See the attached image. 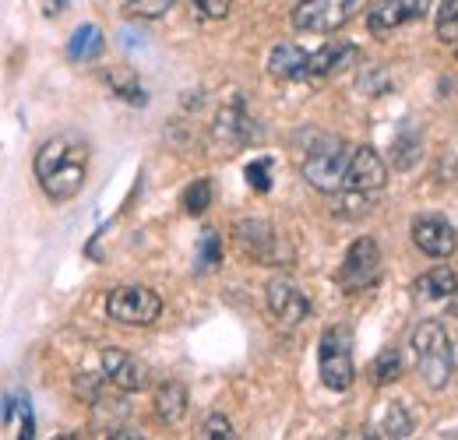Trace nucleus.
<instances>
[{
	"label": "nucleus",
	"instance_id": "f257e3e1",
	"mask_svg": "<svg viewBox=\"0 0 458 440\" xmlns=\"http://www.w3.org/2000/svg\"><path fill=\"white\" fill-rule=\"evenodd\" d=\"M36 180L50 201H71L81 194L85 176H89V141L78 131H60L47 138L32 159Z\"/></svg>",
	"mask_w": 458,
	"mask_h": 440
},
{
	"label": "nucleus",
	"instance_id": "f03ea898",
	"mask_svg": "<svg viewBox=\"0 0 458 440\" xmlns=\"http://www.w3.org/2000/svg\"><path fill=\"white\" fill-rule=\"evenodd\" d=\"M412 356H416V370L427 381V387L441 391L448 387L455 374V342L441 321H420L412 331Z\"/></svg>",
	"mask_w": 458,
	"mask_h": 440
},
{
	"label": "nucleus",
	"instance_id": "7ed1b4c3",
	"mask_svg": "<svg viewBox=\"0 0 458 440\" xmlns=\"http://www.w3.org/2000/svg\"><path fill=\"white\" fill-rule=\"evenodd\" d=\"M349 156H352V145H349V141L325 134V138H318V141L303 152L300 173H303V180H307L314 190H321V194H335V190L343 187Z\"/></svg>",
	"mask_w": 458,
	"mask_h": 440
},
{
	"label": "nucleus",
	"instance_id": "20e7f679",
	"mask_svg": "<svg viewBox=\"0 0 458 440\" xmlns=\"http://www.w3.org/2000/svg\"><path fill=\"white\" fill-rule=\"evenodd\" d=\"M367 7V0H300L289 14L296 32H314V36H332L345 29L360 11Z\"/></svg>",
	"mask_w": 458,
	"mask_h": 440
},
{
	"label": "nucleus",
	"instance_id": "39448f33",
	"mask_svg": "<svg viewBox=\"0 0 458 440\" xmlns=\"http://www.w3.org/2000/svg\"><path fill=\"white\" fill-rule=\"evenodd\" d=\"M106 314H110V321H116V325L148 328V325L159 321L163 300L148 285H116L114 292L106 296Z\"/></svg>",
	"mask_w": 458,
	"mask_h": 440
},
{
	"label": "nucleus",
	"instance_id": "423d86ee",
	"mask_svg": "<svg viewBox=\"0 0 458 440\" xmlns=\"http://www.w3.org/2000/svg\"><path fill=\"white\" fill-rule=\"evenodd\" d=\"M318 370L321 385L328 391H349L356 381V363H352V331L328 328L321 334V352H318Z\"/></svg>",
	"mask_w": 458,
	"mask_h": 440
},
{
	"label": "nucleus",
	"instance_id": "0eeeda50",
	"mask_svg": "<svg viewBox=\"0 0 458 440\" xmlns=\"http://www.w3.org/2000/svg\"><path fill=\"white\" fill-rule=\"evenodd\" d=\"M381 278V247L370 236H360L349 250L339 268V285L345 292H363Z\"/></svg>",
	"mask_w": 458,
	"mask_h": 440
},
{
	"label": "nucleus",
	"instance_id": "6e6552de",
	"mask_svg": "<svg viewBox=\"0 0 458 440\" xmlns=\"http://www.w3.org/2000/svg\"><path fill=\"white\" fill-rule=\"evenodd\" d=\"M385 183H388V165L381 159V152L370 148V145L352 148L339 190H367V194H377V190H385Z\"/></svg>",
	"mask_w": 458,
	"mask_h": 440
},
{
	"label": "nucleus",
	"instance_id": "1a4fd4ad",
	"mask_svg": "<svg viewBox=\"0 0 458 440\" xmlns=\"http://www.w3.org/2000/svg\"><path fill=\"white\" fill-rule=\"evenodd\" d=\"M103 377L116 387V391H123V394H134V391H145L148 381H152V374H148V367L138 360V356H131L127 349H103Z\"/></svg>",
	"mask_w": 458,
	"mask_h": 440
},
{
	"label": "nucleus",
	"instance_id": "9d476101",
	"mask_svg": "<svg viewBox=\"0 0 458 440\" xmlns=\"http://www.w3.org/2000/svg\"><path fill=\"white\" fill-rule=\"evenodd\" d=\"M430 11V0H377L367 11V29L370 36H388L409 21H420Z\"/></svg>",
	"mask_w": 458,
	"mask_h": 440
},
{
	"label": "nucleus",
	"instance_id": "9b49d317",
	"mask_svg": "<svg viewBox=\"0 0 458 440\" xmlns=\"http://www.w3.org/2000/svg\"><path fill=\"white\" fill-rule=\"evenodd\" d=\"M412 243L427 258L445 261L458 250V233L455 225L448 219H441V216H420V219H412Z\"/></svg>",
	"mask_w": 458,
	"mask_h": 440
},
{
	"label": "nucleus",
	"instance_id": "f8f14e48",
	"mask_svg": "<svg viewBox=\"0 0 458 440\" xmlns=\"http://www.w3.org/2000/svg\"><path fill=\"white\" fill-rule=\"evenodd\" d=\"M265 300H268L272 317L289 325V328L307 321V314H310V300H307V292L293 278H272L268 289H265Z\"/></svg>",
	"mask_w": 458,
	"mask_h": 440
},
{
	"label": "nucleus",
	"instance_id": "ddd939ff",
	"mask_svg": "<svg viewBox=\"0 0 458 440\" xmlns=\"http://www.w3.org/2000/svg\"><path fill=\"white\" fill-rule=\"evenodd\" d=\"M254 120L247 116V106L240 96H233L226 106L219 110V120H216V138L226 145V148H243L250 138H254Z\"/></svg>",
	"mask_w": 458,
	"mask_h": 440
},
{
	"label": "nucleus",
	"instance_id": "4468645a",
	"mask_svg": "<svg viewBox=\"0 0 458 440\" xmlns=\"http://www.w3.org/2000/svg\"><path fill=\"white\" fill-rule=\"evenodd\" d=\"M356 56H360V50H356L352 43L332 39V43H325L321 50L307 54V78H328V74H339V71H345V67L356 63Z\"/></svg>",
	"mask_w": 458,
	"mask_h": 440
},
{
	"label": "nucleus",
	"instance_id": "2eb2a0df",
	"mask_svg": "<svg viewBox=\"0 0 458 440\" xmlns=\"http://www.w3.org/2000/svg\"><path fill=\"white\" fill-rule=\"evenodd\" d=\"M268 71L283 81H307V50L296 43H276L268 54Z\"/></svg>",
	"mask_w": 458,
	"mask_h": 440
},
{
	"label": "nucleus",
	"instance_id": "dca6fc26",
	"mask_svg": "<svg viewBox=\"0 0 458 440\" xmlns=\"http://www.w3.org/2000/svg\"><path fill=\"white\" fill-rule=\"evenodd\" d=\"M412 292L420 296V300H452L458 296V275L448 268V265H441V268H430V272H423V275L412 282Z\"/></svg>",
	"mask_w": 458,
	"mask_h": 440
},
{
	"label": "nucleus",
	"instance_id": "f3484780",
	"mask_svg": "<svg viewBox=\"0 0 458 440\" xmlns=\"http://www.w3.org/2000/svg\"><path fill=\"white\" fill-rule=\"evenodd\" d=\"M236 240H240V247H243L250 258H261V261H265V258L272 254V247H276V229L261 219L236 222Z\"/></svg>",
	"mask_w": 458,
	"mask_h": 440
},
{
	"label": "nucleus",
	"instance_id": "a211bd4d",
	"mask_svg": "<svg viewBox=\"0 0 458 440\" xmlns=\"http://www.w3.org/2000/svg\"><path fill=\"white\" fill-rule=\"evenodd\" d=\"M187 405H191V394H187V387L180 385V381H163V385L156 387V416L163 419V423H180L183 416H187Z\"/></svg>",
	"mask_w": 458,
	"mask_h": 440
},
{
	"label": "nucleus",
	"instance_id": "6ab92c4d",
	"mask_svg": "<svg viewBox=\"0 0 458 440\" xmlns=\"http://www.w3.org/2000/svg\"><path fill=\"white\" fill-rule=\"evenodd\" d=\"M106 50V36L99 25H81L74 29L71 43H67V60L74 63H89V60H99V54Z\"/></svg>",
	"mask_w": 458,
	"mask_h": 440
},
{
	"label": "nucleus",
	"instance_id": "aec40b11",
	"mask_svg": "<svg viewBox=\"0 0 458 440\" xmlns=\"http://www.w3.org/2000/svg\"><path fill=\"white\" fill-rule=\"evenodd\" d=\"M103 81H106V89L114 92L116 99H123L131 106H145L148 103V96H145V89H141V81H138V74L131 67H110L103 74Z\"/></svg>",
	"mask_w": 458,
	"mask_h": 440
},
{
	"label": "nucleus",
	"instance_id": "412c9836",
	"mask_svg": "<svg viewBox=\"0 0 458 440\" xmlns=\"http://www.w3.org/2000/svg\"><path fill=\"white\" fill-rule=\"evenodd\" d=\"M223 265V236L216 229H205L201 240H198V254H194V272L205 275V272H216Z\"/></svg>",
	"mask_w": 458,
	"mask_h": 440
},
{
	"label": "nucleus",
	"instance_id": "4be33fe9",
	"mask_svg": "<svg viewBox=\"0 0 458 440\" xmlns=\"http://www.w3.org/2000/svg\"><path fill=\"white\" fill-rule=\"evenodd\" d=\"M374 198L377 194H367V190H335V216L339 219H363L374 212Z\"/></svg>",
	"mask_w": 458,
	"mask_h": 440
},
{
	"label": "nucleus",
	"instance_id": "5701e85b",
	"mask_svg": "<svg viewBox=\"0 0 458 440\" xmlns=\"http://www.w3.org/2000/svg\"><path fill=\"white\" fill-rule=\"evenodd\" d=\"M212 198H216V190H212V180L208 176H198L187 190H183V198H180V205H183V212L187 216H205L208 208H212Z\"/></svg>",
	"mask_w": 458,
	"mask_h": 440
},
{
	"label": "nucleus",
	"instance_id": "b1692460",
	"mask_svg": "<svg viewBox=\"0 0 458 440\" xmlns=\"http://www.w3.org/2000/svg\"><path fill=\"white\" fill-rule=\"evenodd\" d=\"M370 377H374V385H395V381H399L402 356L395 345H388V349L377 352V360H374V367H370Z\"/></svg>",
	"mask_w": 458,
	"mask_h": 440
},
{
	"label": "nucleus",
	"instance_id": "393cba45",
	"mask_svg": "<svg viewBox=\"0 0 458 440\" xmlns=\"http://www.w3.org/2000/svg\"><path fill=\"white\" fill-rule=\"evenodd\" d=\"M412 434V412L402 405V402H392L388 405V412H385V419H381V437H409Z\"/></svg>",
	"mask_w": 458,
	"mask_h": 440
},
{
	"label": "nucleus",
	"instance_id": "a878e982",
	"mask_svg": "<svg viewBox=\"0 0 458 440\" xmlns=\"http://www.w3.org/2000/svg\"><path fill=\"white\" fill-rule=\"evenodd\" d=\"M437 39L445 47H455L458 43V0H445L441 11H437Z\"/></svg>",
	"mask_w": 458,
	"mask_h": 440
},
{
	"label": "nucleus",
	"instance_id": "bb28decb",
	"mask_svg": "<svg viewBox=\"0 0 458 440\" xmlns=\"http://www.w3.org/2000/svg\"><path fill=\"white\" fill-rule=\"evenodd\" d=\"M180 0H127L123 4V11L131 14V18H145V21H152V18H163L166 11H173Z\"/></svg>",
	"mask_w": 458,
	"mask_h": 440
},
{
	"label": "nucleus",
	"instance_id": "cd10ccee",
	"mask_svg": "<svg viewBox=\"0 0 458 440\" xmlns=\"http://www.w3.org/2000/svg\"><path fill=\"white\" fill-rule=\"evenodd\" d=\"M243 176H247V183H250L258 194H268V190H272V159H254V163H247Z\"/></svg>",
	"mask_w": 458,
	"mask_h": 440
},
{
	"label": "nucleus",
	"instance_id": "c85d7f7f",
	"mask_svg": "<svg viewBox=\"0 0 458 440\" xmlns=\"http://www.w3.org/2000/svg\"><path fill=\"white\" fill-rule=\"evenodd\" d=\"M416 159H420V138H409V134L395 138V145H392V163L399 165V169H409Z\"/></svg>",
	"mask_w": 458,
	"mask_h": 440
},
{
	"label": "nucleus",
	"instance_id": "c756f323",
	"mask_svg": "<svg viewBox=\"0 0 458 440\" xmlns=\"http://www.w3.org/2000/svg\"><path fill=\"white\" fill-rule=\"evenodd\" d=\"M201 437H208V440H229V437H236L233 434V423H229L223 412H212L205 423H201Z\"/></svg>",
	"mask_w": 458,
	"mask_h": 440
},
{
	"label": "nucleus",
	"instance_id": "7c9ffc66",
	"mask_svg": "<svg viewBox=\"0 0 458 440\" xmlns=\"http://www.w3.org/2000/svg\"><path fill=\"white\" fill-rule=\"evenodd\" d=\"M194 7H198L201 18L219 21V18H226L229 11H233V0H194Z\"/></svg>",
	"mask_w": 458,
	"mask_h": 440
},
{
	"label": "nucleus",
	"instance_id": "2f4dec72",
	"mask_svg": "<svg viewBox=\"0 0 458 440\" xmlns=\"http://www.w3.org/2000/svg\"><path fill=\"white\" fill-rule=\"evenodd\" d=\"M39 4H43V14H47V18H57L67 0H39Z\"/></svg>",
	"mask_w": 458,
	"mask_h": 440
},
{
	"label": "nucleus",
	"instance_id": "473e14b6",
	"mask_svg": "<svg viewBox=\"0 0 458 440\" xmlns=\"http://www.w3.org/2000/svg\"><path fill=\"white\" fill-rule=\"evenodd\" d=\"M455 54H458V43H455Z\"/></svg>",
	"mask_w": 458,
	"mask_h": 440
}]
</instances>
